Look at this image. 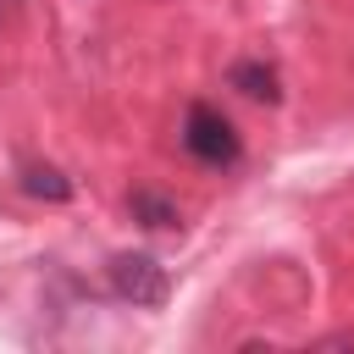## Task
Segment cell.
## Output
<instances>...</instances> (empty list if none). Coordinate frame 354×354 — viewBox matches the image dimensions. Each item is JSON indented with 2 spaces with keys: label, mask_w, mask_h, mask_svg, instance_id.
<instances>
[{
  "label": "cell",
  "mask_w": 354,
  "mask_h": 354,
  "mask_svg": "<svg viewBox=\"0 0 354 354\" xmlns=\"http://www.w3.org/2000/svg\"><path fill=\"white\" fill-rule=\"evenodd\" d=\"M105 288H111L122 304H133V310H160L166 293H171V277H166V266H160L155 254L122 249V254H111V266H105Z\"/></svg>",
  "instance_id": "2"
},
{
  "label": "cell",
  "mask_w": 354,
  "mask_h": 354,
  "mask_svg": "<svg viewBox=\"0 0 354 354\" xmlns=\"http://www.w3.org/2000/svg\"><path fill=\"white\" fill-rule=\"evenodd\" d=\"M227 88H238V94L254 100V105H277V100H282V77H277V66L260 61V55L232 61V66H227Z\"/></svg>",
  "instance_id": "3"
},
{
  "label": "cell",
  "mask_w": 354,
  "mask_h": 354,
  "mask_svg": "<svg viewBox=\"0 0 354 354\" xmlns=\"http://www.w3.org/2000/svg\"><path fill=\"white\" fill-rule=\"evenodd\" d=\"M17 183H22L28 199H50V205H66V199H72V177L55 171V166H44V160H28Z\"/></svg>",
  "instance_id": "4"
},
{
  "label": "cell",
  "mask_w": 354,
  "mask_h": 354,
  "mask_svg": "<svg viewBox=\"0 0 354 354\" xmlns=\"http://www.w3.org/2000/svg\"><path fill=\"white\" fill-rule=\"evenodd\" d=\"M183 149H188L199 166H216V171H227V166L243 160L238 127H232L216 105H205V100H194V105L183 111Z\"/></svg>",
  "instance_id": "1"
},
{
  "label": "cell",
  "mask_w": 354,
  "mask_h": 354,
  "mask_svg": "<svg viewBox=\"0 0 354 354\" xmlns=\"http://www.w3.org/2000/svg\"><path fill=\"white\" fill-rule=\"evenodd\" d=\"M127 210H133V221L149 227V232H171V227L183 221L177 205H171L166 194H155V188H133V194H127Z\"/></svg>",
  "instance_id": "5"
}]
</instances>
